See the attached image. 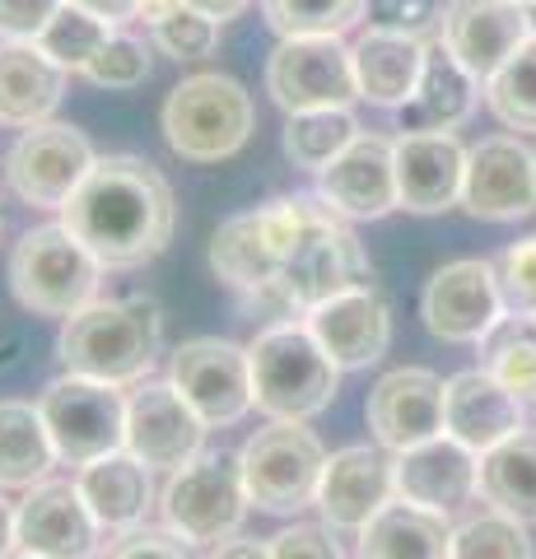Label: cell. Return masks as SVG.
<instances>
[{"label": "cell", "instance_id": "37", "mask_svg": "<svg viewBox=\"0 0 536 559\" xmlns=\"http://www.w3.org/2000/svg\"><path fill=\"white\" fill-rule=\"evenodd\" d=\"M108 33H112L108 20H98V14H90L84 5H75V0H65V5L51 14V24L38 33V47H43L57 66L71 70V75H75V70L84 75V66L98 57V47L108 43Z\"/></svg>", "mask_w": 536, "mask_h": 559}, {"label": "cell", "instance_id": "27", "mask_svg": "<svg viewBox=\"0 0 536 559\" xmlns=\"http://www.w3.org/2000/svg\"><path fill=\"white\" fill-rule=\"evenodd\" d=\"M75 485L90 513L98 518L103 532H131V527H145V518L154 509V480H150V466L131 452H108L90 466L75 471Z\"/></svg>", "mask_w": 536, "mask_h": 559}, {"label": "cell", "instance_id": "10", "mask_svg": "<svg viewBox=\"0 0 536 559\" xmlns=\"http://www.w3.org/2000/svg\"><path fill=\"white\" fill-rule=\"evenodd\" d=\"M98 154L90 145V135L65 121H38L14 140L5 178L10 191L33 210H65V201L80 191V182L94 173Z\"/></svg>", "mask_w": 536, "mask_h": 559}, {"label": "cell", "instance_id": "17", "mask_svg": "<svg viewBox=\"0 0 536 559\" xmlns=\"http://www.w3.org/2000/svg\"><path fill=\"white\" fill-rule=\"evenodd\" d=\"M318 197L345 219H383L392 210H402V197H396V140L359 131L318 173Z\"/></svg>", "mask_w": 536, "mask_h": 559}, {"label": "cell", "instance_id": "5", "mask_svg": "<svg viewBox=\"0 0 536 559\" xmlns=\"http://www.w3.org/2000/svg\"><path fill=\"white\" fill-rule=\"evenodd\" d=\"M103 261L65 229V224H38L10 252V294L20 308L38 318H71L98 299Z\"/></svg>", "mask_w": 536, "mask_h": 559}, {"label": "cell", "instance_id": "44", "mask_svg": "<svg viewBox=\"0 0 536 559\" xmlns=\"http://www.w3.org/2000/svg\"><path fill=\"white\" fill-rule=\"evenodd\" d=\"M271 559H345L326 522H294L271 536Z\"/></svg>", "mask_w": 536, "mask_h": 559}, {"label": "cell", "instance_id": "6", "mask_svg": "<svg viewBox=\"0 0 536 559\" xmlns=\"http://www.w3.org/2000/svg\"><path fill=\"white\" fill-rule=\"evenodd\" d=\"M252 94L234 75H215V70L182 80L164 103V140L187 164L234 159L252 140Z\"/></svg>", "mask_w": 536, "mask_h": 559}, {"label": "cell", "instance_id": "30", "mask_svg": "<svg viewBox=\"0 0 536 559\" xmlns=\"http://www.w3.org/2000/svg\"><path fill=\"white\" fill-rule=\"evenodd\" d=\"M448 540H453L448 513L388 499L359 527V559H448Z\"/></svg>", "mask_w": 536, "mask_h": 559}, {"label": "cell", "instance_id": "9", "mask_svg": "<svg viewBox=\"0 0 536 559\" xmlns=\"http://www.w3.org/2000/svg\"><path fill=\"white\" fill-rule=\"evenodd\" d=\"M38 411L57 443V457L75 471L127 448V396L112 382L61 373L43 388Z\"/></svg>", "mask_w": 536, "mask_h": 559}, {"label": "cell", "instance_id": "24", "mask_svg": "<svg viewBox=\"0 0 536 559\" xmlns=\"http://www.w3.org/2000/svg\"><path fill=\"white\" fill-rule=\"evenodd\" d=\"M523 425V396L486 369H466L443 382V433L486 457L490 448L513 439Z\"/></svg>", "mask_w": 536, "mask_h": 559}, {"label": "cell", "instance_id": "19", "mask_svg": "<svg viewBox=\"0 0 536 559\" xmlns=\"http://www.w3.org/2000/svg\"><path fill=\"white\" fill-rule=\"evenodd\" d=\"M373 439L388 452H406L443 433V378L429 369H392L365 401Z\"/></svg>", "mask_w": 536, "mask_h": 559}, {"label": "cell", "instance_id": "28", "mask_svg": "<svg viewBox=\"0 0 536 559\" xmlns=\"http://www.w3.org/2000/svg\"><path fill=\"white\" fill-rule=\"evenodd\" d=\"M476 75L443 43L425 47V70L415 94L402 103V131H457L476 108Z\"/></svg>", "mask_w": 536, "mask_h": 559}, {"label": "cell", "instance_id": "20", "mask_svg": "<svg viewBox=\"0 0 536 559\" xmlns=\"http://www.w3.org/2000/svg\"><path fill=\"white\" fill-rule=\"evenodd\" d=\"M443 47L486 84L517 47L532 38L527 5L517 0H453L443 10Z\"/></svg>", "mask_w": 536, "mask_h": 559}, {"label": "cell", "instance_id": "36", "mask_svg": "<svg viewBox=\"0 0 536 559\" xmlns=\"http://www.w3.org/2000/svg\"><path fill=\"white\" fill-rule=\"evenodd\" d=\"M262 14L281 38H341L365 20V0H262Z\"/></svg>", "mask_w": 536, "mask_h": 559}, {"label": "cell", "instance_id": "41", "mask_svg": "<svg viewBox=\"0 0 536 559\" xmlns=\"http://www.w3.org/2000/svg\"><path fill=\"white\" fill-rule=\"evenodd\" d=\"M499 294H504V312H527L536 318V238H523L499 257Z\"/></svg>", "mask_w": 536, "mask_h": 559}, {"label": "cell", "instance_id": "42", "mask_svg": "<svg viewBox=\"0 0 536 559\" xmlns=\"http://www.w3.org/2000/svg\"><path fill=\"white\" fill-rule=\"evenodd\" d=\"M365 20H369V28L425 38V33L443 20V5L439 0H365Z\"/></svg>", "mask_w": 536, "mask_h": 559}, {"label": "cell", "instance_id": "2", "mask_svg": "<svg viewBox=\"0 0 536 559\" xmlns=\"http://www.w3.org/2000/svg\"><path fill=\"white\" fill-rule=\"evenodd\" d=\"M257 215H262V229L281 261V275H275L281 322L308 318L318 304L355 285H369V252L359 248L345 215H336L322 197H275L257 205Z\"/></svg>", "mask_w": 536, "mask_h": 559}, {"label": "cell", "instance_id": "49", "mask_svg": "<svg viewBox=\"0 0 536 559\" xmlns=\"http://www.w3.org/2000/svg\"><path fill=\"white\" fill-rule=\"evenodd\" d=\"M14 550H20V536H14V509L5 503V495H0V559H10Z\"/></svg>", "mask_w": 536, "mask_h": 559}, {"label": "cell", "instance_id": "7", "mask_svg": "<svg viewBox=\"0 0 536 559\" xmlns=\"http://www.w3.org/2000/svg\"><path fill=\"white\" fill-rule=\"evenodd\" d=\"M252 509L243 462L238 452H196L187 466L168 471V485L159 495L164 527L178 532L187 546H219L238 536Z\"/></svg>", "mask_w": 536, "mask_h": 559}, {"label": "cell", "instance_id": "34", "mask_svg": "<svg viewBox=\"0 0 536 559\" xmlns=\"http://www.w3.org/2000/svg\"><path fill=\"white\" fill-rule=\"evenodd\" d=\"M359 135V121L350 108H313V112H289L285 121V154L294 168L322 173L336 154Z\"/></svg>", "mask_w": 536, "mask_h": 559}, {"label": "cell", "instance_id": "21", "mask_svg": "<svg viewBox=\"0 0 536 559\" xmlns=\"http://www.w3.org/2000/svg\"><path fill=\"white\" fill-rule=\"evenodd\" d=\"M308 331L318 336V345L345 369H369L388 355L392 345V308L383 304V294L373 285H355L336 294V299L318 304L308 312Z\"/></svg>", "mask_w": 536, "mask_h": 559}, {"label": "cell", "instance_id": "3", "mask_svg": "<svg viewBox=\"0 0 536 559\" xmlns=\"http://www.w3.org/2000/svg\"><path fill=\"white\" fill-rule=\"evenodd\" d=\"M159 349H164V308L150 294L84 304L61 322L57 336V359L65 364V373L112 382V388L145 382Z\"/></svg>", "mask_w": 536, "mask_h": 559}, {"label": "cell", "instance_id": "43", "mask_svg": "<svg viewBox=\"0 0 536 559\" xmlns=\"http://www.w3.org/2000/svg\"><path fill=\"white\" fill-rule=\"evenodd\" d=\"M98 559H192V546L168 527H131L108 540Z\"/></svg>", "mask_w": 536, "mask_h": 559}, {"label": "cell", "instance_id": "40", "mask_svg": "<svg viewBox=\"0 0 536 559\" xmlns=\"http://www.w3.org/2000/svg\"><path fill=\"white\" fill-rule=\"evenodd\" d=\"M150 33L172 61H201V57H211L215 43H219V24L211 20V14L192 10V5H178L168 20H159Z\"/></svg>", "mask_w": 536, "mask_h": 559}, {"label": "cell", "instance_id": "23", "mask_svg": "<svg viewBox=\"0 0 536 559\" xmlns=\"http://www.w3.org/2000/svg\"><path fill=\"white\" fill-rule=\"evenodd\" d=\"M466 150L453 131H406L396 140V197L410 215H443L462 205Z\"/></svg>", "mask_w": 536, "mask_h": 559}, {"label": "cell", "instance_id": "16", "mask_svg": "<svg viewBox=\"0 0 536 559\" xmlns=\"http://www.w3.org/2000/svg\"><path fill=\"white\" fill-rule=\"evenodd\" d=\"M462 210L476 219H527L536 210V154L517 135H490L466 150Z\"/></svg>", "mask_w": 536, "mask_h": 559}, {"label": "cell", "instance_id": "48", "mask_svg": "<svg viewBox=\"0 0 536 559\" xmlns=\"http://www.w3.org/2000/svg\"><path fill=\"white\" fill-rule=\"evenodd\" d=\"M187 5L201 10V14H211L215 24H224V20H238V14H243L252 0H187Z\"/></svg>", "mask_w": 536, "mask_h": 559}, {"label": "cell", "instance_id": "47", "mask_svg": "<svg viewBox=\"0 0 536 559\" xmlns=\"http://www.w3.org/2000/svg\"><path fill=\"white\" fill-rule=\"evenodd\" d=\"M75 5H84L90 14H98V20H108L112 28L141 14V0H75Z\"/></svg>", "mask_w": 536, "mask_h": 559}, {"label": "cell", "instance_id": "22", "mask_svg": "<svg viewBox=\"0 0 536 559\" xmlns=\"http://www.w3.org/2000/svg\"><path fill=\"white\" fill-rule=\"evenodd\" d=\"M472 495H480V452L457 443L453 433L396 452V499L434 513H457Z\"/></svg>", "mask_w": 536, "mask_h": 559}, {"label": "cell", "instance_id": "33", "mask_svg": "<svg viewBox=\"0 0 536 559\" xmlns=\"http://www.w3.org/2000/svg\"><path fill=\"white\" fill-rule=\"evenodd\" d=\"M480 349V369L495 373L509 392L523 401L536 396V318L527 312H504L486 336L476 341Z\"/></svg>", "mask_w": 536, "mask_h": 559}, {"label": "cell", "instance_id": "12", "mask_svg": "<svg viewBox=\"0 0 536 559\" xmlns=\"http://www.w3.org/2000/svg\"><path fill=\"white\" fill-rule=\"evenodd\" d=\"M168 382L187 396L211 429L238 425L252 411V359L248 345L219 341V336H196L182 341L168 359Z\"/></svg>", "mask_w": 536, "mask_h": 559}, {"label": "cell", "instance_id": "29", "mask_svg": "<svg viewBox=\"0 0 536 559\" xmlns=\"http://www.w3.org/2000/svg\"><path fill=\"white\" fill-rule=\"evenodd\" d=\"M425 38H406V33H383L369 28L350 51H355V80L359 98L373 108H402L415 94L425 70Z\"/></svg>", "mask_w": 536, "mask_h": 559}, {"label": "cell", "instance_id": "8", "mask_svg": "<svg viewBox=\"0 0 536 559\" xmlns=\"http://www.w3.org/2000/svg\"><path fill=\"white\" fill-rule=\"evenodd\" d=\"M238 462H243V485L257 509L299 513L318 499L326 452L318 433L308 429V419H271L243 443Z\"/></svg>", "mask_w": 536, "mask_h": 559}, {"label": "cell", "instance_id": "51", "mask_svg": "<svg viewBox=\"0 0 536 559\" xmlns=\"http://www.w3.org/2000/svg\"><path fill=\"white\" fill-rule=\"evenodd\" d=\"M527 20H532V33H536V0H532V5H527Z\"/></svg>", "mask_w": 536, "mask_h": 559}, {"label": "cell", "instance_id": "46", "mask_svg": "<svg viewBox=\"0 0 536 559\" xmlns=\"http://www.w3.org/2000/svg\"><path fill=\"white\" fill-rule=\"evenodd\" d=\"M211 559H271V540H252V536H229L211 550Z\"/></svg>", "mask_w": 536, "mask_h": 559}, {"label": "cell", "instance_id": "18", "mask_svg": "<svg viewBox=\"0 0 536 559\" xmlns=\"http://www.w3.org/2000/svg\"><path fill=\"white\" fill-rule=\"evenodd\" d=\"M388 499H396V452L355 443L326 457L313 503L332 532H359Z\"/></svg>", "mask_w": 536, "mask_h": 559}, {"label": "cell", "instance_id": "35", "mask_svg": "<svg viewBox=\"0 0 536 559\" xmlns=\"http://www.w3.org/2000/svg\"><path fill=\"white\" fill-rule=\"evenodd\" d=\"M486 103L509 131H536V33L486 80Z\"/></svg>", "mask_w": 536, "mask_h": 559}, {"label": "cell", "instance_id": "11", "mask_svg": "<svg viewBox=\"0 0 536 559\" xmlns=\"http://www.w3.org/2000/svg\"><path fill=\"white\" fill-rule=\"evenodd\" d=\"M266 90L285 117L313 108H350L359 98L355 51L341 38H281L266 61Z\"/></svg>", "mask_w": 536, "mask_h": 559}, {"label": "cell", "instance_id": "38", "mask_svg": "<svg viewBox=\"0 0 536 559\" xmlns=\"http://www.w3.org/2000/svg\"><path fill=\"white\" fill-rule=\"evenodd\" d=\"M448 559H532L527 522H517V518L499 513V509L480 513V518H466L453 527Z\"/></svg>", "mask_w": 536, "mask_h": 559}, {"label": "cell", "instance_id": "50", "mask_svg": "<svg viewBox=\"0 0 536 559\" xmlns=\"http://www.w3.org/2000/svg\"><path fill=\"white\" fill-rule=\"evenodd\" d=\"M178 5H187V0H141V14H135V20H141V24H159V20H168V14L172 10H178Z\"/></svg>", "mask_w": 536, "mask_h": 559}, {"label": "cell", "instance_id": "4", "mask_svg": "<svg viewBox=\"0 0 536 559\" xmlns=\"http://www.w3.org/2000/svg\"><path fill=\"white\" fill-rule=\"evenodd\" d=\"M252 406L266 419H313L336 401L341 364L318 345L308 322H271L248 345Z\"/></svg>", "mask_w": 536, "mask_h": 559}, {"label": "cell", "instance_id": "13", "mask_svg": "<svg viewBox=\"0 0 536 559\" xmlns=\"http://www.w3.org/2000/svg\"><path fill=\"white\" fill-rule=\"evenodd\" d=\"M420 318L429 336L448 345H476L486 331L504 318V294H499V271L480 257L448 261L429 275L420 294Z\"/></svg>", "mask_w": 536, "mask_h": 559}, {"label": "cell", "instance_id": "26", "mask_svg": "<svg viewBox=\"0 0 536 559\" xmlns=\"http://www.w3.org/2000/svg\"><path fill=\"white\" fill-rule=\"evenodd\" d=\"M65 75L38 43H0V127L28 131L38 121H51V112L65 98Z\"/></svg>", "mask_w": 536, "mask_h": 559}, {"label": "cell", "instance_id": "31", "mask_svg": "<svg viewBox=\"0 0 536 559\" xmlns=\"http://www.w3.org/2000/svg\"><path fill=\"white\" fill-rule=\"evenodd\" d=\"M57 443L43 411L28 401H0V489H33L57 466Z\"/></svg>", "mask_w": 536, "mask_h": 559}, {"label": "cell", "instance_id": "39", "mask_svg": "<svg viewBox=\"0 0 536 559\" xmlns=\"http://www.w3.org/2000/svg\"><path fill=\"white\" fill-rule=\"evenodd\" d=\"M84 80H94L98 90H135L150 80V47L131 33H108L98 57L84 66Z\"/></svg>", "mask_w": 536, "mask_h": 559}, {"label": "cell", "instance_id": "52", "mask_svg": "<svg viewBox=\"0 0 536 559\" xmlns=\"http://www.w3.org/2000/svg\"><path fill=\"white\" fill-rule=\"evenodd\" d=\"M10 559H38V555H24V550H20V555H10Z\"/></svg>", "mask_w": 536, "mask_h": 559}, {"label": "cell", "instance_id": "1", "mask_svg": "<svg viewBox=\"0 0 536 559\" xmlns=\"http://www.w3.org/2000/svg\"><path fill=\"white\" fill-rule=\"evenodd\" d=\"M61 224L90 248L103 271H135L164 257L178 201L159 168L141 154H108L61 210Z\"/></svg>", "mask_w": 536, "mask_h": 559}, {"label": "cell", "instance_id": "15", "mask_svg": "<svg viewBox=\"0 0 536 559\" xmlns=\"http://www.w3.org/2000/svg\"><path fill=\"white\" fill-rule=\"evenodd\" d=\"M14 536H20L24 555L38 559H98L103 546V527L75 480L33 485L14 509Z\"/></svg>", "mask_w": 536, "mask_h": 559}, {"label": "cell", "instance_id": "32", "mask_svg": "<svg viewBox=\"0 0 536 559\" xmlns=\"http://www.w3.org/2000/svg\"><path fill=\"white\" fill-rule=\"evenodd\" d=\"M480 499L517 522H536V429H517L480 457Z\"/></svg>", "mask_w": 536, "mask_h": 559}, {"label": "cell", "instance_id": "25", "mask_svg": "<svg viewBox=\"0 0 536 559\" xmlns=\"http://www.w3.org/2000/svg\"><path fill=\"white\" fill-rule=\"evenodd\" d=\"M211 271L229 285L248 308L266 312V318H281V299H275V275H281V261L262 229V215L248 210V215L224 219L215 238H211Z\"/></svg>", "mask_w": 536, "mask_h": 559}, {"label": "cell", "instance_id": "45", "mask_svg": "<svg viewBox=\"0 0 536 559\" xmlns=\"http://www.w3.org/2000/svg\"><path fill=\"white\" fill-rule=\"evenodd\" d=\"M65 0H0V38L5 43H38Z\"/></svg>", "mask_w": 536, "mask_h": 559}, {"label": "cell", "instance_id": "14", "mask_svg": "<svg viewBox=\"0 0 536 559\" xmlns=\"http://www.w3.org/2000/svg\"><path fill=\"white\" fill-rule=\"evenodd\" d=\"M205 419L187 406V396L172 382H135L127 396V452L141 457L150 471H178L205 452Z\"/></svg>", "mask_w": 536, "mask_h": 559}, {"label": "cell", "instance_id": "53", "mask_svg": "<svg viewBox=\"0 0 536 559\" xmlns=\"http://www.w3.org/2000/svg\"><path fill=\"white\" fill-rule=\"evenodd\" d=\"M517 5H532V0H517Z\"/></svg>", "mask_w": 536, "mask_h": 559}]
</instances>
